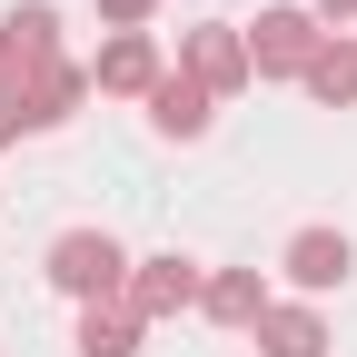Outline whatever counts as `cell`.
<instances>
[{
    "mask_svg": "<svg viewBox=\"0 0 357 357\" xmlns=\"http://www.w3.org/2000/svg\"><path fill=\"white\" fill-rule=\"evenodd\" d=\"M50 288L79 298V307H109V298L129 288V248H119L109 229H70V238H50Z\"/></svg>",
    "mask_w": 357,
    "mask_h": 357,
    "instance_id": "1",
    "label": "cell"
},
{
    "mask_svg": "<svg viewBox=\"0 0 357 357\" xmlns=\"http://www.w3.org/2000/svg\"><path fill=\"white\" fill-rule=\"evenodd\" d=\"M318 50H328L318 10H258V30H248V70H268V79H307Z\"/></svg>",
    "mask_w": 357,
    "mask_h": 357,
    "instance_id": "2",
    "label": "cell"
},
{
    "mask_svg": "<svg viewBox=\"0 0 357 357\" xmlns=\"http://www.w3.org/2000/svg\"><path fill=\"white\" fill-rule=\"evenodd\" d=\"M199 288H208V278H199L189 258H129V288H119V307L149 328V318H178V307H199Z\"/></svg>",
    "mask_w": 357,
    "mask_h": 357,
    "instance_id": "3",
    "label": "cell"
},
{
    "mask_svg": "<svg viewBox=\"0 0 357 357\" xmlns=\"http://www.w3.org/2000/svg\"><path fill=\"white\" fill-rule=\"evenodd\" d=\"M0 79L20 89V119H30V129H60V119L89 100V70H79V60H30V70H0Z\"/></svg>",
    "mask_w": 357,
    "mask_h": 357,
    "instance_id": "4",
    "label": "cell"
},
{
    "mask_svg": "<svg viewBox=\"0 0 357 357\" xmlns=\"http://www.w3.org/2000/svg\"><path fill=\"white\" fill-rule=\"evenodd\" d=\"M278 268H288V288H307V298H328V288H347V268H357V248H347L337 229H298Z\"/></svg>",
    "mask_w": 357,
    "mask_h": 357,
    "instance_id": "5",
    "label": "cell"
},
{
    "mask_svg": "<svg viewBox=\"0 0 357 357\" xmlns=\"http://www.w3.org/2000/svg\"><path fill=\"white\" fill-rule=\"evenodd\" d=\"M89 89H119V100H149L159 89V40L149 30H119L100 60H89Z\"/></svg>",
    "mask_w": 357,
    "mask_h": 357,
    "instance_id": "6",
    "label": "cell"
},
{
    "mask_svg": "<svg viewBox=\"0 0 357 357\" xmlns=\"http://www.w3.org/2000/svg\"><path fill=\"white\" fill-rule=\"evenodd\" d=\"M189 79L208 89V100H218V89H248L258 70H248V40L238 30H189Z\"/></svg>",
    "mask_w": 357,
    "mask_h": 357,
    "instance_id": "7",
    "label": "cell"
},
{
    "mask_svg": "<svg viewBox=\"0 0 357 357\" xmlns=\"http://www.w3.org/2000/svg\"><path fill=\"white\" fill-rule=\"evenodd\" d=\"M30 60H60V10L50 0H20L0 20V70H30Z\"/></svg>",
    "mask_w": 357,
    "mask_h": 357,
    "instance_id": "8",
    "label": "cell"
},
{
    "mask_svg": "<svg viewBox=\"0 0 357 357\" xmlns=\"http://www.w3.org/2000/svg\"><path fill=\"white\" fill-rule=\"evenodd\" d=\"M258 357H328V318H318V307H278V298H268Z\"/></svg>",
    "mask_w": 357,
    "mask_h": 357,
    "instance_id": "9",
    "label": "cell"
},
{
    "mask_svg": "<svg viewBox=\"0 0 357 357\" xmlns=\"http://www.w3.org/2000/svg\"><path fill=\"white\" fill-rule=\"evenodd\" d=\"M149 119L169 129V139H199V129H208V89H199L189 70H159V89H149Z\"/></svg>",
    "mask_w": 357,
    "mask_h": 357,
    "instance_id": "10",
    "label": "cell"
},
{
    "mask_svg": "<svg viewBox=\"0 0 357 357\" xmlns=\"http://www.w3.org/2000/svg\"><path fill=\"white\" fill-rule=\"evenodd\" d=\"M199 307H208L218 328H258L268 318V288H258V268H218V278L199 288Z\"/></svg>",
    "mask_w": 357,
    "mask_h": 357,
    "instance_id": "11",
    "label": "cell"
},
{
    "mask_svg": "<svg viewBox=\"0 0 357 357\" xmlns=\"http://www.w3.org/2000/svg\"><path fill=\"white\" fill-rule=\"evenodd\" d=\"M307 100H318V109H357V40H328V50L318 60H307Z\"/></svg>",
    "mask_w": 357,
    "mask_h": 357,
    "instance_id": "12",
    "label": "cell"
},
{
    "mask_svg": "<svg viewBox=\"0 0 357 357\" xmlns=\"http://www.w3.org/2000/svg\"><path fill=\"white\" fill-rule=\"evenodd\" d=\"M79 357H139V318L109 298V307H89L79 318Z\"/></svg>",
    "mask_w": 357,
    "mask_h": 357,
    "instance_id": "13",
    "label": "cell"
},
{
    "mask_svg": "<svg viewBox=\"0 0 357 357\" xmlns=\"http://www.w3.org/2000/svg\"><path fill=\"white\" fill-rule=\"evenodd\" d=\"M149 10H159V0H100V20H119V30H139Z\"/></svg>",
    "mask_w": 357,
    "mask_h": 357,
    "instance_id": "14",
    "label": "cell"
},
{
    "mask_svg": "<svg viewBox=\"0 0 357 357\" xmlns=\"http://www.w3.org/2000/svg\"><path fill=\"white\" fill-rule=\"evenodd\" d=\"M20 129H30V119H20V89L0 79V139H20Z\"/></svg>",
    "mask_w": 357,
    "mask_h": 357,
    "instance_id": "15",
    "label": "cell"
},
{
    "mask_svg": "<svg viewBox=\"0 0 357 357\" xmlns=\"http://www.w3.org/2000/svg\"><path fill=\"white\" fill-rule=\"evenodd\" d=\"M318 20H328V30H347V20H357V0H318Z\"/></svg>",
    "mask_w": 357,
    "mask_h": 357,
    "instance_id": "16",
    "label": "cell"
}]
</instances>
